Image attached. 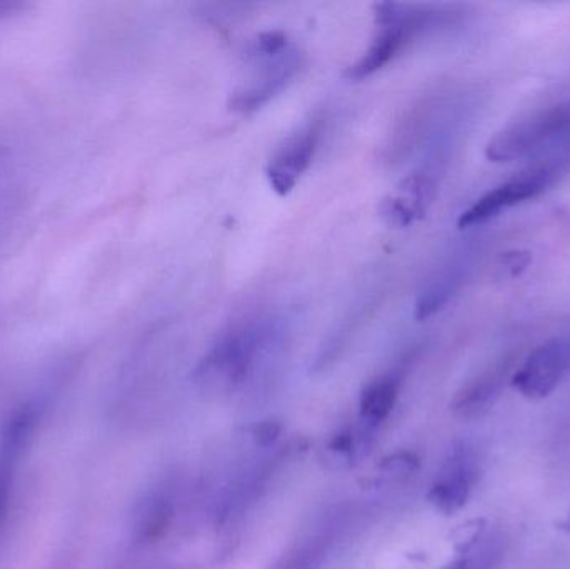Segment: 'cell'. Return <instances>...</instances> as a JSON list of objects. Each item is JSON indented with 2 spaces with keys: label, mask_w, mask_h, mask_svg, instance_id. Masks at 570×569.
Listing matches in <instances>:
<instances>
[{
  "label": "cell",
  "mask_w": 570,
  "mask_h": 569,
  "mask_svg": "<svg viewBox=\"0 0 570 569\" xmlns=\"http://www.w3.org/2000/svg\"><path fill=\"white\" fill-rule=\"evenodd\" d=\"M273 341L271 327L263 321L236 324L216 341L194 371L197 386L209 394L239 390L256 373Z\"/></svg>",
  "instance_id": "obj_1"
},
{
  "label": "cell",
  "mask_w": 570,
  "mask_h": 569,
  "mask_svg": "<svg viewBox=\"0 0 570 569\" xmlns=\"http://www.w3.org/2000/svg\"><path fill=\"white\" fill-rule=\"evenodd\" d=\"M374 9L377 32L364 56L345 70L344 76L348 80H362L374 76L394 59L395 53L409 39L431 26L432 20L438 17V13L422 7L395 2H381Z\"/></svg>",
  "instance_id": "obj_2"
},
{
  "label": "cell",
  "mask_w": 570,
  "mask_h": 569,
  "mask_svg": "<svg viewBox=\"0 0 570 569\" xmlns=\"http://www.w3.org/2000/svg\"><path fill=\"white\" fill-rule=\"evenodd\" d=\"M558 143L570 147V106L549 107L511 124L492 137L485 156L492 163H512Z\"/></svg>",
  "instance_id": "obj_3"
},
{
  "label": "cell",
  "mask_w": 570,
  "mask_h": 569,
  "mask_svg": "<svg viewBox=\"0 0 570 569\" xmlns=\"http://www.w3.org/2000/svg\"><path fill=\"white\" fill-rule=\"evenodd\" d=\"M49 394L50 391L43 390L42 393L23 401L7 414L0 426V530L9 513L17 471L37 423L49 404Z\"/></svg>",
  "instance_id": "obj_4"
},
{
  "label": "cell",
  "mask_w": 570,
  "mask_h": 569,
  "mask_svg": "<svg viewBox=\"0 0 570 569\" xmlns=\"http://www.w3.org/2000/svg\"><path fill=\"white\" fill-rule=\"evenodd\" d=\"M558 170V164L552 163V160L522 170L521 174L512 177L508 183L489 190L481 199L475 200L469 209H465L459 217V227L468 229V227L488 223V220L501 216L504 210L541 196L554 183Z\"/></svg>",
  "instance_id": "obj_5"
},
{
  "label": "cell",
  "mask_w": 570,
  "mask_h": 569,
  "mask_svg": "<svg viewBox=\"0 0 570 569\" xmlns=\"http://www.w3.org/2000/svg\"><path fill=\"white\" fill-rule=\"evenodd\" d=\"M257 60L253 79L234 92L230 109L239 114H253L283 92L292 77L301 69V53L294 47H285L277 53L250 52Z\"/></svg>",
  "instance_id": "obj_6"
},
{
  "label": "cell",
  "mask_w": 570,
  "mask_h": 569,
  "mask_svg": "<svg viewBox=\"0 0 570 569\" xmlns=\"http://www.w3.org/2000/svg\"><path fill=\"white\" fill-rule=\"evenodd\" d=\"M478 478L479 467L474 450L464 443L455 444L431 484L429 503L448 517L459 513L468 504Z\"/></svg>",
  "instance_id": "obj_7"
},
{
  "label": "cell",
  "mask_w": 570,
  "mask_h": 569,
  "mask_svg": "<svg viewBox=\"0 0 570 569\" xmlns=\"http://www.w3.org/2000/svg\"><path fill=\"white\" fill-rule=\"evenodd\" d=\"M570 367V346L566 341H546L535 347L512 377V386L528 400H546L558 390Z\"/></svg>",
  "instance_id": "obj_8"
},
{
  "label": "cell",
  "mask_w": 570,
  "mask_h": 569,
  "mask_svg": "<svg viewBox=\"0 0 570 569\" xmlns=\"http://www.w3.org/2000/svg\"><path fill=\"white\" fill-rule=\"evenodd\" d=\"M321 139V120L302 126L288 136L283 146L271 157L266 167L267 180L279 196H287L297 186L302 174L308 169Z\"/></svg>",
  "instance_id": "obj_9"
},
{
  "label": "cell",
  "mask_w": 570,
  "mask_h": 569,
  "mask_svg": "<svg viewBox=\"0 0 570 569\" xmlns=\"http://www.w3.org/2000/svg\"><path fill=\"white\" fill-rule=\"evenodd\" d=\"M434 194V180L425 173H414L399 184L397 193L385 197L379 207L382 219L392 227H407L421 219Z\"/></svg>",
  "instance_id": "obj_10"
},
{
  "label": "cell",
  "mask_w": 570,
  "mask_h": 569,
  "mask_svg": "<svg viewBox=\"0 0 570 569\" xmlns=\"http://www.w3.org/2000/svg\"><path fill=\"white\" fill-rule=\"evenodd\" d=\"M173 517V500L166 491L147 494L134 513V541L139 545L156 543L169 530Z\"/></svg>",
  "instance_id": "obj_11"
},
{
  "label": "cell",
  "mask_w": 570,
  "mask_h": 569,
  "mask_svg": "<svg viewBox=\"0 0 570 569\" xmlns=\"http://www.w3.org/2000/svg\"><path fill=\"white\" fill-rule=\"evenodd\" d=\"M399 394V380L395 376H382L372 381L361 394L358 426L367 433L375 434L377 428L391 416Z\"/></svg>",
  "instance_id": "obj_12"
},
{
  "label": "cell",
  "mask_w": 570,
  "mask_h": 569,
  "mask_svg": "<svg viewBox=\"0 0 570 569\" xmlns=\"http://www.w3.org/2000/svg\"><path fill=\"white\" fill-rule=\"evenodd\" d=\"M501 380L502 374L499 371H489V373L479 376L478 380L465 384L455 394L451 404L455 416L462 418V420H474V418L482 416V413L494 403L499 386H501Z\"/></svg>",
  "instance_id": "obj_13"
},
{
  "label": "cell",
  "mask_w": 570,
  "mask_h": 569,
  "mask_svg": "<svg viewBox=\"0 0 570 569\" xmlns=\"http://www.w3.org/2000/svg\"><path fill=\"white\" fill-rule=\"evenodd\" d=\"M458 558L445 569H494L501 550L498 541L488 533V528L469 540L455 543Z\"/></svg>",
  "instance_id": "obj_14"
},
{
  "label": "cell",
  "mask_w": 570,
  "mask_h": 569,
  "mask_svg": "<svg viewBox=\"0 0 570 569\" xmlns=\"http://www.w3.org/2000/svg\"><path fill=\"white\" fill-rule=\"evenodd\" d=\"M331 533L317 534L305 545H301L294 553L287 555L276 569H321L327 557Z\"/></svg>",
  "instance_id": "obj_15"
},
{
  "label": "cell",
  "mask_w": 570,
  "mask_h": 569,
  "mask_svg": "<svg viewBox=\"0 0 570 569\" xmlns=\"http://www.w3.org/2000/svg\"><path fill=\"white\" fill-rule=\"evenodd\" d=\"M419 468H421V460L414 453H405V451L385 458L381 464L382 477L392 478L395 481H404L405 478L412 477Z\"/></svg>",
  "instance_id": "obj_16"
},
{
  "label": "cell",
  "mask_w": 570,
  "mask_h": 569,
  "mask_svg": "<svg viewBox=\"0 0 570 569\" xmlns=\"http://www.w3.org/2000/svg\"><path fill=\"white\" fill-rule=\"evenodd\" d=\"M532 263V254L529 251H508L499 257L498 269L502 279H514L521 276Z\"/></svg>",
  "instance_id": "obj_17"
},
{
  "label": "cell",
  "mask_w": 570,
  "mask_h": 569,
  "mask_svg": "<svg viewBox=\"0 0 570 569\" xmlns=\"http://www.w3.org/2000/svg\"><path fill=\"white\" fill-rule=\"evenodd\" d=\"M281 433H283V424L276 423V421H264L253 428L250 436L256 447L269 448L279 440Z\"/></svg>",
  "instance_id": "obj_18"
},
{
  "label": "cell",
  "mask_w": 570,
  "mask_h": 569,
  "mask_svg": "<svg viewBox=\"0 0 570 569\" xmlns=\"http://www.w3.org/2000/svg\"><path fill=\"white\" fill-rule=\"evenodd\" d=\"M6 176H3V169L0 167V206H2L3 200H6Z\"/></svg>",
  "instance_id": "obj_19"
},
{
  "label": "cell",
  "mask_w": 570,
  "mask_h": 569,
  "mask_svg": "<svg viewBox=\"0 0 570 569\" xmlns=\"http://www.w3.org/2000/svg\"><path fill=\"white\" fill-rule=\"evenodd\" d=\"M562 527L568 528V530H570V511H569L568 518H566L564 524H562Z\"/></svg>",
  "instance_id": "obj_20"
}]
</instances>
